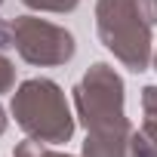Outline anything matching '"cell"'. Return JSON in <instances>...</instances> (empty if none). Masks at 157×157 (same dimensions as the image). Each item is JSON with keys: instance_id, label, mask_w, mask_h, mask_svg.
Wrapping results in <instances>:
<instances>
[{"instance_id": "obj_1", "label": "cell", "mask_w": 157, "mask_h": 157, "mask_svg": "<svg viewBox=\"0 0 157 157\" xmlns=\"http://www.w3.org/2000/svg\"><path fill=\"white\" fill-rule=\"evenodd\" d=\"M10 114L16 126L37 142L68 145L77 129V114L68 105L65 90L49 77H28L13 90Z\"/></svg>"}, {"instance_id": "obj_2", "label": "cell", "mask_w": 157, "mask_h": 157, "mask_svg": "<svg viewBox=\"0 0 157 157\" xmlns=\"http://www.w3.org/2000/svg\"><path fill=\"white\" fill-rule=\"evenodd\" d=\"M99 43L132 74L151 68L154 28L142 19L136 0H96Z\"/></svg>"}, {"instance_id": "obj_3", "label": "cell", "mask_w": 157, "mask_h": 157, "mask_svg": "<svg viewBox=\"0 0 157 157\" xmlns=\"http://www.w3.org/2000/svg\"><path fill=\"white\" fill-rule=\"evenodd\" d=\"M74 99V114L83 129L108 126L126 117V86L123 77L114 71L108 62H93L83 77L71 90Z\"/></svg>"}, {"instance_id": "obj_4", "label": "cell", "mask_w": 157, "mask_h": 157, "mask_svg": "<svg viewBox=\"0 0 157 157\" xmlns=\"http://www.w3.org/2000/svg\"><path fill=\"white\" fill-rule=\"evenodd\" d=\"M10 25H13V49L25 65L59 68V65H68L77 52V40L65 25H56L31 13L16 16Z\"/></svg>"}, {"instance_id": "obj_5", "label": "cell", "mask_w": 157, "mask_h": 157, "mask_svg": "<svg viewBox=\"0 0 157 157\" xmlns=\"http://www.w3.org/2000/svg\"><path fill=\"white\" fill-rule=\"evenodd\" d=\"M132 132L136 126L129 117L108 123V126L86 129L80 157H132Z\"/></svg>"}, {"instance_id": "obj_6", "label": "cell", "mask_w": 157, "mask_h": 157, "mask_svg": "<svg viewBox=\"0 0 157 157\" xmlns=\"http://www.w3.org/2000/svg\"><path fill=\"white\" fill-rule=\"evenodd\" d=\"M13 157H74L68 151H59V145H46V142H37V139H22L16 148H13Z\"/></svg>"}, {"instance_id": "obj_7", "label": "cell", "mask_w": 157, "mask_h": 157, "mask_svg": "<svg viewBox=\"0 0 157 157\" xmlns=\"http://www.w3.org/2000/svg\"><path fill=\"white\" fill-rule=\"evenodd\" d=\"M22 3L31 10V13H52V16H65V13H74L80 6V0H22Z\"/></svg>"}, {"instance_id": "obj_8", "label": "cell", "mask_w": 157, "mask_h": 157, "mask_svg": "<svg viewBox=\"0 0 157 157\" xmlns=\"http://www.w3.org/2000/svg\"><path fill=\"white\" fill-rule=\"evenodd\" d=\"M16 90V65L6 56V49H0V96Z\"/></svg>"}, {"instance_id": "obj_9", "label": "cell", "mask_w": 157, "mask_h": 157, "mask_svg": "<svg viewBox=\"0 0 157 157\" xmlns=\"http://www.w3.org/2000/svg\"><path fill=\"white\" fill-rule=\"evenodd\" d=\"M142 114L145 117H157V83L142 86Z\"/></svg>"}, {"instance_id": "obj_10", "label": "cell", "mask_w": 157, "mask_h": 157, "mask_svg": "<svg viewBox=\"0 0 157 157\" xmlns=\"http://www.w3.org/2000/svg\"><path fill=\"white\" fill-rule=\"evenodd\" d=\"M136 6H139L142 19H145L151 28H157V0H136Z\"/></svg>"}, {"instance_id": "obj_11", "label": "cell", "mask_w": 157, "mask_h": 157, "mask_svg": "<svg viewBox=\"0 0 157 157\" xmlns=\"http://www.w3.org/2000/svg\"><path fill=\"white\" fill-rule=\"evenodd\" d=\"M0 49H13V25L0 19Z\"/></svg>"}, {"instance_id": "obj_12", "label": "cell", "mask_w": 157, "mask_h": 157, "mask_svg": "<svg viewBox=\"0 0 157 157\" xmlns=\"http://www.w3.org/2000/svg\"><path fill=\"white\" fill-rule=\"evenodd\" d=\"M139 129H142V132H145V136H148V139H151V142L157 145V117H145Z\"/></svg>"}, {"instance_id": "obj_13", "label": "cell", "mask_w": 157, "mask_h": 157, "mask_svg": "<svg viewBox=\"0 0 157 157\" xmlns=\"http://www.w3.org/2000/svg\"><path fill=\"white\" fill-rule=\"evenodd\" d=\"M6 129H10V117H6V108L0 105V136H3Z\"/></svg>"}, {"instance_id": "obj_14", "label": "cell", "mask_w": 157, "mask_h": 157, "mask_svg": "<svg viewBox=\"0 0 157 157\" xmlns=\"http://www.w3.org/2000/svg\"><path fill=\"white\" fill-rule=\"evenodd\" d=\"M151 68L157 71V46H154V56H151Z\"/></svg>"}, {"instance_id": "obj_15", "label": "cell", "mask_w": 157, "mask_h": 157, "mask_svg": "<svg viewBox=\"0 0 157 157\" xmlns=\"http://www.w3.org/2000/svg\"><path fill=\"white\" fill-rule=\"evenodd\" d=\"M0 3H3V0H0Z\"/></svg>"}]
</instances>
